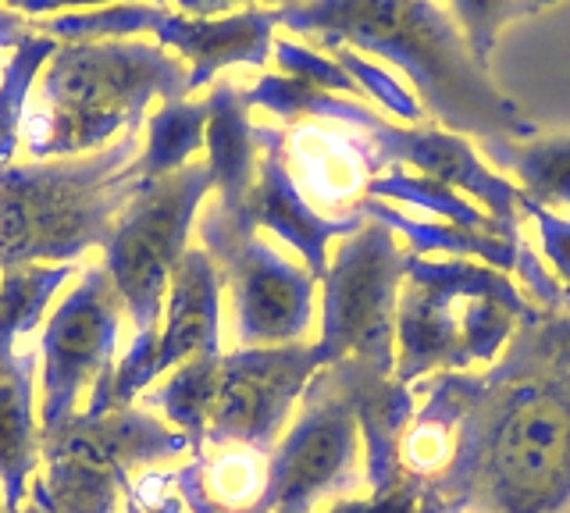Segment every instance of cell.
Segmentation results:
<instances>
[{
  "label": "cell",
  "instance_id": "6da1fadb",
  "mask_svg": "<svg viewBox=\"0 0 570 513\" xmlns=\"http://www.w3.org/2000/svg\"><path fill=\"white\" fill-rule=\"evenodd\" d=\"M463 388L453 464L406 513H570V317L531 310Z\"/></svg>",
  "mask_w": 570,
  "mask_h": 513
},
{
  "label": "cell",
  "instance_id": "7a4b0ae2",
  "mask_svg": "<svg viewBox=\"0 0 570 513\" xmlns=\"http://www.w3.org/2000/svg\"><path fill=\"white\" fill-rule=\"evenodd\" d=\"M282 26L335 50L396 65L417 90L424 115L445 132L481 139H531L534 126L521 108L499 93L456 22L432 0H293L282 4Z\"/></svg>",
  "mask_w": 570,
  "mask_h": 513
},
{
  "label": "cell",
  "instance_id": "3957f363",
  "mask_svg": "<svg viewBox=\"0 0 570 513\" xmlns=\"http://www.w3.org/2000/svg\"><path fill=\"white\" fill-rule=\"evenodd\" d=\"M189 97V65L160 43H65L40 72V108L22 121L32 161L104 150L115 132H139L150 100Z\"/></svg>",
  "mask_w": 570,
  "mask_h": 513
},
{
  "label": "cell",
  "instance_id": "277c9868",
  "mask_svg": "<svg viewBox=\"0 0 570 513\" xmlns=\"http://www.w3.org/2000/svg\"><path fill=\"white\" fill-rule=\"evenodd\" d=\"M139 132L79 157L0 168V272L71 264L107 246L121 210L142 189Z\"/></svg>",
  "mask_w": 570,
  "mask_h": 513
},
{
  "label": "cell",
  "instance_id": "5b68a950",
  "mask_svg": "<svg viewBox=\"0 0 570 513\" xmlns=\"http://www.w3.org/2000/svg\"><path fill=\"white\" fill-rule=\"evenodd\" d=\"M534 307L521 286L481 260L410 257L396 310V382L492 367Z\"/></svg>",
  "mask_w": 570,
  "mask_h": 513
},
{
  "label": "cell",
  "instance_id": "8992f818",
  "mask_svg": "<svg viewBox=\"0 0 570 513\" xmlns=\"http://www.w3.org/2000/svg\"><path fill=\"white\" fill-rule=\"evenodd\" d=\"M186 450L183 432L136 406H115L97 417L76 414L40 435L47 477L32 485V500L47 513H125L132 471Z\"/></svg>",
  "mask_w": 570,
  "mask_h": 513
},
{
  "label": "cell",
  "instance_id": "52a82bcc",
  "mask_svg": "<svg viewBox=\"0 0 570 513\" xmlns=\"http://www.w3.org/2000/svg\"><path fill=\"white\" fill-rule=\"evenodd\" d=\"M406 243L382 221H364L338 239L321 278V367L353 361L382 378H396V310L410 264Z\"/></svg>",
  "mask_w": 570,
  "mask_h": 513
},
{
  "label": "cell",
  "instance_id": "ba28073f",
  "mask_svg": "<svg viewBox=\"0 0 570 513\" xmlns=\"http://www.w3.org/2000/svg\"><path fill=\"white\" fill-rule=\"evenodd\" d=\"M367 482V453L343 367H321L267 453L264 513H328Z\"/></svg>",
  "mask_w": 570,
  "mask_h": 513
},
{
  "label": "cell",
  "instance_id": "9c48e42d",
  "mask_svg": "<svg viewBox=\"0 0 570 513\" xmlns=\"http://www.w3.org/2000/svg\"><path fill=\"white\" fill-rule=\"evenodd\" d=\"M214 193V171L207 161H189L171 175L142 182V189L121 210L111 239L104 246V268L132 317L136 332L157 328L165 296L186 257V239L196 215Z\"/></svg>",
  "mask_w": 570,
  "mask_h": 513
},
{
  "label": "cell",
  "instance_id": "30bf717a",
  "mask_svg": "<svg viewBox=\"0 0 570 513\" xmlns=\"http://www.w3.org/2000/svg\"><path fill=\"white\" fill-rule=\"evenodd\" d=\"M196 233L232 293L239 349L311 339L317 278L307 268L285 260L222 200H207L200 207Z\"/></svg>",
  "mask_w": 570,
  "mask_h": 513
},
{
  "label": "cell",
  "instance_id": "8fae6325",
  "mask_svg": "<svg viewBox=\"0 0 570 513\" xmlns=\"http://www.w3.org/2000/svg\"><path fill=\"white\" fill-rule=\"evenodd\" d=\"M321 371L314 343L236 349L218 361L204 446H249L272 453Z\"/></svg>",
  "mask_w": 570,
  "mask_h": 513
},
{
  "label": "cell",
  "instance_id": "7c38bea8",
  "mask_svg": "<svg viewBox=\"0 0 570 513\" xmlns=\"http://www.w3.org/2000/svg\"><path fill=\"white\" fill-rule=\"evenodd\" d=\"M121 314L125 304L104 264L86 268L79 286L53 307L40 339V435L76 417L82 393H94L97 382L115 371Z\"/></svg>",
  "mask_w": 570,
  "mask_h": 513
},
{
  "label": "cell",
  "instance_id": "4fadbf2b",
  "mask_svg": "<svg viewBox=\"0 0 570 513\" xmlns=\"http://www.w3.org/2000/svg\"><path fill=\"white\" fill-rule=\"evenodd\" d=\"M367 139L385 171L414 168L424 179H435L463 193L468 200H478L481 210H489L495 221L521 233L517 215H521L524 193L499 171H492V165L478 154V147H471L468 136L424 126H392V121L382 118L379 126L367 129Z\"/></svg>",
  "mask_w": 570,
  "mask_h": 513
},
{
  "label": "cell",
  "instance_id": "5bb4252c",
  "mask_svg": "<svg viewBox=\"0 0 570 513\" xmlns=\"http://www.w3.org/2000/svg\"><path fill=\"white\" fill-rule=\"evenodd\" d=\"M257 147H261L257 179L236 215L249 228H272L282 243H289L303 257V268L321 282L328 272V246L335 239L353 236L367 218L364 215L325 218L299 197L293 175L285 168V132L282 129L257 126Z\"/></svg>",
  "mask_w": 570,
  "mask_h": 513
},
{
  "label": "cell",
  "instance_id": "9a60e30c",
  "mask_svg": "<svg viewBox=\"0 0 570 513\" xmlns=\"http://www.w3.org/2000/svg\"><path fill=\"white\" fill-rule=\"evenodd\" d=\"M285 168L299 197L325 218L361 215L371 179L385 171L367 132L350 126L332 129L325 121H299L285 136Z\"/></svg>",
  "mask_w": 570,
  "mask_h": 513
},
{
  "label": "cell",
  "instance_id": "2e32d148",
  "mask_svg": "<svg viewBox=\"0 0 570 513\" xmlns=\"http://www.w3.org/2000/svg\"><path fill=\"white\" fill-rule=\"evenodd\" d=\"M275 26H282L278 8H246L225 19H189V14H165L157 26V43L171 47L189 61V93L207 86L222 68H264L275 47Z\"/></svg>",
  "mask_w": 570,
  "mask_h": 513
},
{
  "label": "cell",
  "instance_id": "e0dca14e",
  "mask_svg": "<svg viewBox=\"0 0 570 513\" xmlns=\"http://www.w3.org/2000/svg\"><path fill=\"white\" fill-rule=\"evenodd\" d=\"M222 272L204 246H189L165 296L157 375L189 357H222Z\"/></svg>",
  "mask_w": 570,
  "mask_h": 513
},
{
  "label": "cell",
  "instance_id": "ac0fdd59",
  "mask_svg": "<svg viewBox=\"0 0 570 513\" xmlns=\"http://www.w3.org/2000/svg\"><path fill=\"white\" fill-rule=\"evenodd\" d=\"M36 353H14V335L0 328V485L4 510L22 503L29 474L40 460V421H36Z\"/></svg>",
  "mask_w": 570,
  "mask_h": 513
},
{
  "label": "cell",
  "instance_id": "d6986e66",
  "mask_svg": "<svg viewBox=\"0 0 570 513\" xmlns=\"http://www.w3.org/2000/svg\"><path fill=\"white\" fill-rule=\"evenodd\" d=\"M207 165L214 171V189L228 210H239L254 189L261 147L257 126L249 121V103L239 82H218L207 97Z\"/></svg>",
  "mask_w": 570,
  "mask_h": 513
},
{
  "label": "cell",
  "instance_id": "ffe728a7",
  "mask_svg": "<svg viewBox=\"0 0 570 513\" xmlns=\"http://www.w3.org/2000/svg\"><path fill=\"white\" fill-rule=\"evenodd\" d=\"M361 215L392 228L414 257L442 254V257H453V260H481V264H489V268L507 272L510 278L517 275V268H521V254H524L521 236L478 233V228H463V225L435 221V218L421 221V218L403 215L400 207H392L385 200H374V197H367L361 204Z\"/></svg>",
  "mask_w": 570,
  "mask_h": 513
},
{
  "label": "cell",
  "instance_id": "44dd1931",
  "mask_svg": "<svg viewBox=\"0 0 570 513\" xmlns=\"http://www.w3.org/2000/svg\"><path fill=\"white\" fill-rule=\"evenodd\" d=\"M478 154L513 175L524 200L539 207H570V132L546 139H481Z\"/></svg>",
  "mask_w": 570,
  "mask_h": 513
},
{
  "label": "cell",
  "instance_id": "7402d4cb",
  "mask_svg": "<svg viewBox=\"0 0 570 513\" xmlns=\"http://www.w3.org/2000/svg\"><path fill=\"white\" fill-rule=\"evenodd\" d=\"M246 93L249 108H264L278 115L282 121H335V126H350V129H374L382 121V115L367 108V103L343 97V93H328L321 86L299 82L289 76H261Z\"/></svg>",
  "mask_w": 570,
  "mask_h": 513
},
{
  "label": "cell",
  "instance_id": "603a6c76",
  "mask_svg": "<svg viewBox=\"0 0 570 513\" xmlns=\"http://www.w3.org/2000/svg\"><path fill=\"white\" fill-rule=\"evenodd\" d=\"M367 197L374 200H392V204H406L414 210H424L428 218L435 221H450L463 228H478V233H499V236H521L517 228H507L503 221H495L489 210H481L471 204L463 193L442 186L435 179H424L417 171L406 168H389L382 175H374L367 186Z\"/></svg>",
  "mask_w": 570,
  "mask_h": 513
},
{
  "label": "cell",
  "instance_id": "cb8c5ba5",
  "mask_svg": "<svg viewBox=\"0 0 570 513\" xmlns=\"http://www.w3.org/2000/svg\"><path fill=\"white\" fill-rule=\"evenodd\" d=\"M204 136H207V100L165 103L157 115L147 118V150L136 157V171L142 175V182L186 168L189 157L204 147Z\"/></svg>",
  "mask_w": 570,
  "mask_h": 513
},
{
  "label": "cell",
  "instance_id": "d4e9b609",
  "mask_svg": "<svg viewBox=\"0 0 570 513\" xmlns=\"http://www.w3.org/2000/svg\"><path fill=\"white\" fill-rule=\"evenodd\" d=\"M218 361L222 357H189L175 367V375L157 385L147 396L150 406L175 424L189 438L193 456H204V435H207V411L214 399V382H218Z\"/></svg>",
  "mask_w": 570,
  "mask_h": 513
},
{
  "label": "cell",
  "instance_id": "484cf974",
  "mask_svg": "<svg viewBox=\"0 0 570 513\" xmlns=\"http://www.w3.org/2000/svg\"><path fill=\"white\" fill-rule=\"evenodd\" d=\"M200 477L207 500L218 510H261L267 492V453L249 446H218L210 456H200Z\"/></svg>",
  "mask_w": 570,
  "mask_h": 513
},
{
  "label": "cell",
  "instance_id": "4316f807",
  "mask_svg": "<svg viewBox=\"0 0 570 513\" xmlns=\"http://www.w3.org/2000/svg\"><path fill=\"white\" fill-rule=\"evenodd\" d=\"M165 8L160 4H100L89 11H65L53 14L47 22H36L40 37H50L53 43H97V40H125L136 32H157V26L165 22Z\"/></svg>",
  "mask_w": 570,
  "mask_h": 513
},
{
  "label": "cell",
  "instance_id": "83f0119b",
  "mask_svg": "<svg viewBox=\"0 0 570 513\" xmlns=\"http://www.w3.org/2000/svg\"><path fill=\"white\" fill-rule=\"evenodd\" d=\"M71 264H22V268L0 272V328L14 339L32 335L43 322L50 296L71 278Z\"/></svg>",
  "mask_w": 570,
  "mask_h": 513
},
{
  "label": "cell",
  "instance_id": "f1b7e54d",
  "mask_svg": "<svg viewBox=\"0 0 570 513\" xmlns=\"http://www.w3.org/2000/svg\"><path fill=\"white\" fill-rule=\"evenodd\" d=\"M125 513H225L204 492L200 456L178 471H139L125 489ZM264 513V510H249Z\"/></svg>",
  "mask_w": 570,
  "mask_h": 513
},
{
  "label": "cell",
  "instance_id": "f546056e",
  "mask_svg": "<svg viewBox=\"0 0 570 513\" xmlns=\"http://www.w3.org/2000/svg\"><path fill=\"white\" fill-rule=\"evenodd\" d=\"M58 50L50 37L36 32L32 40H26L14 50L11 65L0 76V168H8L14 161V150L22 144V121H26V100L29 90L40 79L47 58Z\"/></svg>",
  "mask_w": 570,
  "mask_h": 513
},
{
  "label": "cell",
  "instance_id": "4dcf8cb0",
  "mask_svg": "<svg viewBox=\"0 0 570 513\" xmlns=\"http://www.w3.org/2000/svg\"><path fill=\"white\" fill-rule=\"evenodd\" d=\"M534 11H539L534 0H450V19L456 22L463 43L481 68H489L503 26Z\"/></svg>",
  "mask_w": 570,
  "mask_h": 513
},
{
  "label": "cell",
  "instance_id": "1f68e13d",
  "mask_svg": "<svg viewBox=\"0 0 570 513\" xmlns=\"http://www.w3.org/2000/svg\"><path fill=\"white\" fill-rule=\"evenodd\" d=\"M332 58L346 68V76L361 86V93H367L379 108H385L392 118H400L403 126H421V121L428 118L424 108H421V100L406 90V86L396 79V76H389L382 65H374L367 61L364 55H356V50L350 47H335L332 50Z\"/></svg>",
  "mask_w": 570,
  "mask_h": 513
},
{
  "label": "cell",
  "instance_id": "d6a6232c",
  "mask_svg": "<svg viewBox=\"0 0 570 513\" xmlns=\"http://www.w3.org/2000/svg\"><path fill=\"white\" fill-rule=\"evenodd\" d=\"M272 55L282 68V76L289 79H299V82H311V86H321V90L328 93H343V97H361V86H356L346 68L338 65L335 58H325L321 50L314 47H303L296 40H275Z\"/></svg>",
  "mask_w": 570,
  "mask_h": 513
},
{
  "label": "cell",
  "instance_id": "836d02e7",
  "mask_svg": "<svg viewBox=\"0 0 570 513\" xmlns=\"http://www.w3.org/2000/svg\"><path fill=\"white\" fill-rule=\"evenodd\" d=\"M157 378V328L136 332L132 346L115 364L111 375V406H132V399Z\"/></svg>",
  "mask_w": 570,
  "mask_h": 513
},
{
  "label": "cell",
  "instance_id": "e575fe53",
  "mask_svg": "<svg viewBox=\"0 0 570 513\" xmlns=\"http://www.w3.org/2000/svg\"><path fill=\"white\" fill-rule=\"evenodd\" d=\"M521 215L534 225L542 246V260L549 264L552 278L560 282L563 296L570 299V218L557 215V210L539 207L531 200H521Z\"/></svg>",
  "mask_w": 570,
  "mask_h": 513
},
{
  "label": "cell",
  "instance_id": "d590c367",
  "mask_svg": "<svg viewBox=\"0 0 570 513\" xmlns=\"http://www.w3.org/2000/svg\"><path fill=\"white\" fill-rule=\"evenodd\" d=\"M100 4H121V0H4V8L26 14V19H40L50 11H79V8H100Z\"/></svg>",
  "mask_w": 570,
  "mask_h": 513
},
{
  "label": "cell",
  "instance_id": "8d00e7d4",
  "mask_svg": "<svg viewBox=\"0 0 570 513\" xmlns=\"http://www.w3.org/2000/svg\"><path fill=\"white\" fill-rule=\"evenodd\" d=\"M239 4H254V0H175L178 14H189V19H225ZM285 4H293V0H285Z\"/></svg>",
  "mask_w": 570,
  "mask_h": 513
},
{
  "label": "cell",
  "instance_id": "74e56055",
  "mask_svg": "<svg viewBox=\"0 0 570 513\" xmlns=\"http://www.w3.org/2000/svg\"><path fill=\"white\" fill-rule=\"evenodd\" d=\"M36 37V22L26 19V14H18L11 8H0V47H22L26 40Z\"/></svg>",
  "mask_w": 570,
  "mask_h": 513
},
{
  "label": "cell",
  "instance_id": "f35d334b",
  "mask_svg": "<svg viewBox=\"0 0 570 513\" xmlns=\"http://www.w3.org/2000/svg\"><path fill=\"white\" fill-rule=\"evenodd\" d=\"M546 4H557V0H534V8H546Z\"/></svg>",
  "mask_w": 570,
  "mask_h": 513
},
{
  "label": "cell",
  "instance_id": "ab89813d",
  "mask_svg": "<svg viewBox=\"0 0 570 513\" xmlns=\"http://www.w3.org/2000/svg\"><path fill=\"white\" fill-rule=\"evenodd\" d=\"M26 513H47V510H40V506H36V503H32V506H29Z\"/></svg>",
  "mask_w": 570,
  "mask_h": 513
}]
</instances>
